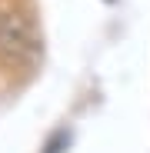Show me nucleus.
<instances>
[{
	"mask_svg": "<svg viewBox=\"0 0 150 153\" xmlns=\"http://www.w3.org/2000/svg\"><path fill=\"white\" fill-rule=\"evenodd\" d=\"M0 57L20 67H30L40 57V37L27 17L10 13V10L0 13Z\"/></svg>",
	"mask_w": 150,
	"mask_h": 153,
	"instance_id": "obj_1",
	"label": "nucleus"
}]
</instances>
